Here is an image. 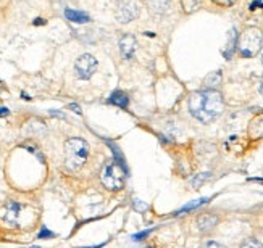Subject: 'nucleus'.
<instances>
[{"mask_svg": "<svg viewBox=\"0 0 263 248\" xmlns=\"http://www.w3.org/2000/svg\"><path fill=\"white\" fill-rule=\"evenodd\" d=\"M108 102L116 105V106H121V108H126L128 103H129V99H128V95L123 92V90H115V92L110 95Z\"/></svg>", "mask_w": 263, "mask_h": 248, "instance_id": "ddd939ff", "label": "nucleus"}, {"mask_svg": "<svg viewBox=\"0 0 263 248\" xmlns=\"http://www.w3.org/2000/svg\"><path fill=\"white\" fill-rule=\"evenodd\" d=\"M202 0H181V7H183L184 13H194L200 8Z\"/></svg>", "mask_w": 263, "mask_h": 248, "instance_id": "2eb2a0df", "label": "nucleus"}, {"mask_svg": "<svg viewBox=\"0 0 263 248\" xmlns=\"http://www.w3.org/2000/svg\"><path fill=\"white\" fill-rule=\"evenodd\" d=\"M262 62H263V55H262Z\"/></svg>", "mask_w": 263, "mask_h": 248, "instance_id": "c85d7f7f", "label": "nucleus"}, {"mask_svg": "<svg viewBox=\"0 0 263 248\" xmlns=\"http://www.w3.org/2000/svg\"><path fill=\"white\" fill-rule=\"evenodd\" d=\"M89 156V144L81 137H71L65 142V163L70 171H78Z\"/></svg>", "mask_w": 263, "mask_h": 248, "instance_id": "f03ea898", "label": "nucleus"}, {"mask_svg": "<svg viewBox=\"0 0 263 248\" xmlns=\"http://www.w3.org/2000/svg\"><path fill=\"white\" fill-rule=\"evenodd\" d=\"M5 115H8V110L7 108H0V116H5Z\"/></svg>", "mask_w": 263, "mask_h": 248, "instance_id": "bb28decb", "label": "nucleus"}, {"mask_svg": "<svg viewBox=\"0 0 263 248\" xmlns=\"http://www.w3.org/2000/svg\"><path fill=\"white\" fill-rule=\"evenodd\" d=\"M95 69H97V60L89 53L81 55V57H78V60L74 62L76 76L83 81H88V79L92 78Z\"/></svg>", "mask_w": 263, "mask_h": 248, "instance_id": "423d86ee", "label": "nucleus"}, {"mask_svg": "<svg viewBox=\"0 0 263 248\" xmlns=\"http://www.w3.org/2000/svg\"><path fill=\"white\" fill-rule=\"evenodd\" d=\"M216 5H221V7H231L232 3L236 2V0H213Z\"/></svg>", "mask_w": 263, "mask_h": 248, "instance_id": "4be33fe9", "label": "nucleus"}, {"mask_svg": "<svg viewBox=\"0 0 263 248\" xmlns=\"http://www.w3.org/2000/svg\"><path fill=\"white\" fill-rule=\"evenodd\" d=\"M250 139H262L263 137V115H259L255 119H252L249 126Z\"/></svg>", "mask_w": 263, "mask_h": 248, "instance_id": "f8f14e48", "label": "nucleus"}, {"mask_svg": "<svg viewBox=\"0 0 263 248\" xmlns=\"http://www.w3.org/2000/svg\"><path fill=\"white\" fill-rule=\"evenodd\" d=\"M202 248H226V247L218 244V242H209V244H205Z\"/></svg>", "mask_w": 263, "mask_h": 248, "instance_id": "b1692460", "label": "nucleus"}, {"mask_svg": "<svg viewBox=\"0 0 263 248\" xmlns=\"http://www.w3.org/2000/svg\"><path fill=\"white\" fill-rule=\"evenodd\" d=\"M134 208H136V210H139V211H145V210H147V205L142 203V201H140V200L136 198V200H134Z\"/></svg>", "mask_w": 263, "mask_h": 248, "instance_id": "412c9836", "label": "nucleus"}, {"mask_svg": "<svg viewBox=\"0 0 263 248\" xmlns=\"http://www.w3.org/2000/svg\"><path fill=\"white\" fill-rule=\"evenodd\" d=\"M138 52V40L133 34H124L120 39V53L124 60H133Z\"/></svg>", "mask_w": 263, "mask_h": 248, "instance_id": "0eeeda50", "label": "nucleus"}, {"mask_svg": "<svg viewBox=\"0 0 263 248\" xmlns=\"http://www.w3.org/2000/svg\"><path fill=\"white\" fill-rule=\"evenodd\" d=\"M204 84L207 89H215L216 85L221 84V71H215V73H210L207 78L204 79Z\"/></svg>", "mask_w": 263, "mask_h": 248, "instance_id": "4468645a", "label": "nucleus"}, {"mask_svg": "<svg viewBox=\"0 0 263 248\" xmlns=\"http://www.w3.org/2000/svg\"><path fill=\"white\" fill-rule=\"evenodd\" d=\"M124 179H126V173L124 168L116 161H108L105 163V166L102 168V173H100V181L105 189L108 190H121L124 185Z\"/></svg>", "mask_w": 263, "mask_h": 248, "instance_id": "20e7f679", "label": "nucleus"}, {"mask_svg": "<svg viewBox=\"0 0 263 248\" xmlns=\"http://www.w3.org/2000/svg\"><path fill=\"white\" fill-rule=\"evenodd\" d=\"M260 92L263 94V76H262V81H260Z\"/></svg>", "mask_w": 263, "mask_h": 248, "instance_id": "cd10ccee", "label": "nucleus"}, {"mask_svg": "<svg viewBox=\"0 0 263 248\" xmlns=\"http://www.w3.org/2000/svg\"><path fill=\"white\" fill-rule=\"evenodd\" d=\"M262 45H263V33L262 29L255 26L245 28L239 34V39H237V50H239L241 57L245 58L255 57L262 50Z\"/></svg>", "mask_w": 263, "mask_h": 248, "instance_id": "7ed1b4c3", "label": "nucleus"}, {"mask_svg": "<svg viewBox=\"0 0 263 248\" xmlns=\"http://www.w3.org/2000/svg\"><path fill=\"white\" fill-rule=\"evenodd\" d=\"M68 108H70V110H74V113H78V115L83 113V111H81V108H79V106L76 105V103H71V105L68 106Z\"/></svg>", "mask_w": 263, "mask_h": 248, "instance_id": "393cba45", "label": "nucleus"}, {"mask_svg": "<svg viewBox=\"0 0 263 248\" xmlns=\"http://www.w3.org/2000/svg\"><path fill=\"white\" fill-rule=\"evenodd\" d=\"M237 39H239V35H237V31H236V29L232 28L231 31L228 33V40H226V45H225V50H223L225 58L229 60V58L232 57L234 50L237 49Z\"/></svg>", "mask_w": 263, "mask_h": 248, "instance_id": "9d476101", "label": "nucleus"}, {"mask_svg": "<svg viewBox=\"0 0 263 248\" xmlns=\"http://www.w3.org/2000/svg\"><path fill=\"white\" fill-rule=\"evenodd\" d=\"M19 211H21V205L17 203V201H8L2 211V217L8 222H17Z\"/></svg>", "mask_w": 263, "mask_h": 248, "instance_id": "1a4fd4ad", "label": "nucleus"}, {"mask_svg": "<svg viewBox=\"0 0 263 248\" xmlns=\"http://www.w3.org/2000/svg\"><path fill=\"white\" fill-rule=\"evenodd\" d=\"M65 17H67V19H70V21L78 23V24H84V23H89L90 21L89 15L84 13V12H79V10L67 8V10H65Z\"/></svg>", "mask_w": 263, "mask_h": 248, "instance_id": "9b49d317", "label": "nucleus"}, {"mask_svg": "<svg viewBox=\"0 0 263 248\" xmlns=\"http://www.w3.org/2000/svg\"><path fill=\"white\" fill-rule=\"evenodd\" d=\"M55 234L53 232H50L47 227H42V229H40V232H39V239H50V237H53Z\"/></svg>", "mask_w": 263, "mask_h": 248, "instance_id": "aec40b11", "label": "nucleus"}, {"mask_svg": "<svg viewBox=\"0 0 263 248\" xmlns=\"http://www.w3.org/2000/svg\"><path fill=\"white\" fill-rule=\"evenodd\" d=\"M34 24H36V26H40V24H45V19H40V18H37L36 21H34Z\"/></svg>", "mask_w": 263, "mask_h": 248, "instance_id": "a878e982", "label": "nucleus"}, {"mask_svg": "<svg viewBox=\"0 0 263 248\" xmlns=\"http://www.w3.org/2000/svg\"><path fill=\"white\" fill-rule=\"evenodd\" d=\"M149 234H150V229L144 231V232H139V234L133 235V240H140V239H144V237H147Z\"/></svg>", "mask_w": 263, "mask_h": 248, "instance_id": "5701e85b", "label": "nucleus"}, {"mask_svg": "<svg viewBox=\"0 0 263 248\" xmlns=\"http://www.w3.org/2000/svg\"><path fill=\"white\" fill-rule=\"evenodd\" d=\"M241 248H263V244H260V242L255 240V239H249V240H245L244 244H242Z\"/></svg>", "mask_w": 263, "mask_h": 248, "instance_id": "6ab92c4d", "label": "nucleus"}, {"mask_svg": "<svg viewBox=\"0 0 263 248\" xmlns=\"http://www.w3.org/2000/svg\"><path fill=\"white\" fill-rule=\"evenodd\" d=\"M149 5L155 12H163V10L168 7V0H150Z\"/></svg>", "mask_w": 263, "mask_h": 248, "instance_id": "f3484780", "label": "nucleus"}, {"mask_svg": "<svg viewBox=\"0 0 263 248\" xmlns=\"http://www.w3.org/2000/svg\"><path fill=\"white\" fill-rule=\"evenodd\" d=\"M210 198L209 197H204V198H199V200H195V201H192V203H189V205H186V206H183L179 211H178V215H181V213H186V211H191V210H195L197 206H200V205H204V203H207Z\"/></svg>", "mask_w": 263, "mask_h": 248, "instance_id": "dca6fc26", "label": "nucleus"}, {"mask_svg": "<svg viewBox=\"0 0 263 248\" xmlns=\"http://www.w3.org/2000/svg\"><path fill=\"white\" fill-rule=\"evenodd\" d=\"M210 173H202V174H197L195 177H194V179H192V185H194L195 187V189H197V187H200L202 184H204V182H207V181H209L210 179Z\"/></svg>", "mask_w": 263, "mask_h": 248, "instance_id": "a211bd4d", "label": "nucleus"}, {"mask_svg": "<svg viewBox=\"0 0 263 248\" xmlns=\"http://www.w3.org/2000/svg\"><path fill=\"white\" fill-rule=\"evenodd\" d=\"M216 224H218V216L211 215V213H204L197 217V227L200 232H210Z\"/></svg>", "mask_w": 263, "mask_h": 248, "instance_id": "6e6552de", "label": "nucleus"}, {"mask_svg": "<svg viewBox=\"0 0 263 248\" xmlns=\"http://www.w3.org/2000/svg\"><path fill=\"white\" fill-rule=\"evenodd\" d=\"M188 106L191 115L200 123H211L223 113V95L215 89L197 90V92L191 94Z\"/></svg>", "mask_w": 263, "mask_h": 248, "instance_id": "f257e3e1", "label": "nucleus"}, {"mask_svg": "<svg viewBox=\"0 0 263 248\" xmlns=\"http://www.w3.org/2000/svg\"><path fill=\"white\" fill-rule=\"evenodd\" d=\"M140 15V3L138 0H120L116 7V19L120 23H131Z\"/></svg>", "mask_w": 263, "mask_h": 248, "instance_id": "39448f33", "label": "nucleus"}]
</instances>
